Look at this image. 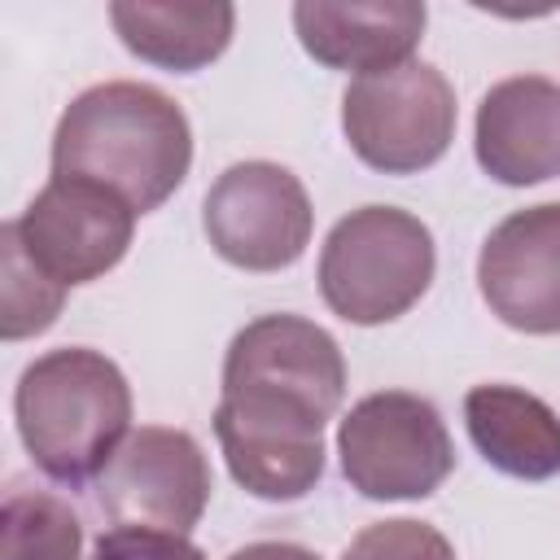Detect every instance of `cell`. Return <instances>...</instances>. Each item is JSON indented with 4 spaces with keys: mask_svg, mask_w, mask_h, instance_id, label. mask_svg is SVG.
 <instances>
[{
    "mask_svg": "<svg viewBox=\"0 0 560 560\" xmlns=\"http://www.w3.org/2000/svg\"><path fill=\"white\" fill-rule=\"evenodd\" d=\"M192 166V127L153 83L114 79L79 92L52 131V175L92 179L136 214L158 210Z\"/></svg>",
    "mask_w": 560,
    "mask_h": 560,
    "instance_id": "obj_1",
    "label": "cell"
},
{
    "mask_svg": "<svg viewBox=\"0 0 560 560\" xmlns=\"http://www.w3.org/2000/svg\"><path fill=\"white\" fill-rule=\"evenodd\" d=\"M13 416L39 472L88 486L131 433V385L109 354L61 346L22 368Z\"/></svg>",
    "mask_w": 560,
    "mask_h": 560,
    "instance_id": "obj_2",
    "label": "cell"
},
{
    "mask_svg": "<svg viewBox=\"0 0 560 560\" xmlns=\"http://www.w3.org/2000/svg\"><path fill=\"white\" fill-rule=\"evenodd\" d=\"M433 232L398 206H359L319 249V293L346 324L372 328L407 315L433 284Z\"/></svg>",
    "mask_w": 560,
    "mask_h": 560,
    "instance_id": "obj_3",
    "label": "cell"
},
{
    "mask_svg": "<svg viewBox=\"0 0 560 560\" xmlns=\"http://www.w3.org/2000/svg\"><path fill=\"white\" fill-rule=\"evenodd\" d=\"M341 131L363 166L416 175L455 140V88L429 61H402L363 74L341 96Z\"/></svg>",
    "mask_w": 560,
    "mask_h": 560,
    "instance_id": "obj_4",
    "label": "cell"
},
{
    "mask_svg": "<svg viewBox=\"0 0 560 560\" xmlns=\"http://www.w3.org/2000/svg\"><path fill=\"white\" fill-rule=\"evenodd\" d=\"M337 455L363 499H424L455 468L446 420L429 398L407 389L359 398L337 429Z\"/></svg>",
    "mask_w": 560,
    "mask_h": 560,
    "instance_id": "obj_5",
    "label": "cell"
},
{
    "mask_svg": "<svg viewBox=\"0 0 560 560\" xmlns=\"http://www.w3.org/2000/svg\"><path fill=\"white\" fill-rule=\"evenodd\" d=\"M324 411L271 389H223L214 407V438L232 481L271 503L315 490L324 477Z\"/></svg>",
    "mask_w": 560,
    "mask_h": 560,
    "instance_id": "obj_6",
    "label": "cell"
},
{
    "mask_svg": "<svg viewBox=\"0 0 560 560\" xmlns=\"http://www.w3.org/2000/svg\"><path fill=\"white\" fill-rule=\"evenodd\" d=\"M214 254L241 271H280L311 245L315 210L302 179L280 162H232L201 201Z\"/></svg>",
    "mask_w": 560,
    "mask_h": 560,
    "instance_id": "obj_7",
    "label": "cell"
},
{
    "mask_svg": "<svg viewBox=\"0 0 560 560\" xmlns=\"http://www.w3.org/2000/svg\"><path fill=\"white\" fill-rule=\"evenodd\" d=\"M210 464L188 429L140 424L96 477V503L114 525L188 534L210 503Z\"/></svg>",
    "mask_w": 560,
    "mask_h": 560,
    "instance_id": "obj_8",
    "label": "cell"
},
{
    "mask_svg": "<svg viewBox=\"0 0 560 560\" xmlns=\"http://www.w3.org/2000/svg\"><path fill=\"white\" fill-rule=\"evenodd\" d=\"M13 228L31 262L57 284L74 289L122 262L136 232V210L92 179L52 175L13 219Z\"/></svg>",
    "mask_w": 560,
    "mask_h": 560,
    "instance_id": "obj_9",
    "label": "cell"
},
{
    "mask_svg": "<svg viewBox=\"0 0 560 560\" xmlns=\"http://www.w3.org/2000/svg\"><path fill=\"white\" fill-rule=\"evenodd\" d=\"M486 306L516 332H560V201L512 210L477 254Z\"/></svg>",
    "mask_w": 560,
    "mask_h": 560,
    "instance_id": "obj_10",
    "label": "cell"
},
{
    "mask_svg": "<svg viewBox=\"0 0 560 560\" xmlns=\"http://www.w3.org/2000/svg\"><path fill=\"white\" fill-rule=\"evenodd\" d=\"M223 389H271L332 420L346 398V359L328 328L302 315H262L232 337Z\"/></svg>",
    "mask_w": 560,
    "mask_h": 560,
    "instance_id": "obj_11",
    "label": "cell"
},
{
    "mask_svg": "<svg viewBox=\"0 0 560 560\" xmlns=\"http://www.w3.org/2000/svg\"><path fill=\"white\" fill-rule=\"evenodd\" d=\"M472 149L477 166L508 188L560 175V88L542 74L494 83L477 105Z\"/></svg>",
    "mask_w": 560,
    "mask_h": 560,
    "instance_id": "obj_12",
    "label": "cell"
},
{
    "mask_svg": "<svg viewBox=\"0 0 560 560\" xmlns=\"http://www.w3.org/2000/svg\"><path fill=\"white\" fill-rule=\"evenodd\" d=\"M429 9L420 0H376V4H324L302 0L293 4V31L306 57L328 70L376 74L389 66L411 61L424 35Z\"/></svg>",
    "mask_w": 560,
    "mask_h": 560,
    "instance_id": "obj_13",
    "label": "cell"
},
{
    "mask_svg": "<svg viewBox=\"0 0 560 560\" xmlns=\"http://www.w3.org/2000/svg\"><path fill=\"white\" fill-rule=\"evenodd\" d=\"M464 424L490 468L516 481H547L560 472V416L521 385H472L464 394Z\"/></svg>",
    "mask_w": 560,
    "mask_h": 560,
    "instance_id": "obj_14",
    "label": "cell"
},
{
    "mask_svg": "<svg viewBox=\"0 0 560 560\" xmlns=\"http://www.w3.org/2000/svg\"><path fill=\"white\" fill-rule=\"evenodd\" d=\"M109 22L127 52H136L149 66L192 74L223 57L236 31V9L228 0H206V4H162V0H114Z\"/></svg>",
    "mask_w": 560,
    "mask_h": 560,
    "instance_id": "obj_15",
    "label": "cell"
},
{
    "mask_svg": "<svg viewBox=\"0 0 560 560\" xmlns=\"http://www.w3.org/2000/svg\"><path fill=\"white\" fill-rule=\"evenodd\" d=\"M0 560H83L74 508L48 490L13 486L0 512Z\"/></svg>",
    "mask_w": 560,
    "mask_h": 560,
    "instance_id": "obj_16",
    "label": "cell"
},
{
    "mask_svg": "<svg viewBox=\"0 0 560 560\" xmlns=\"http://www.w3.org/2000/svg\"><path fill=\"white\" fill-rule=\"evenodd\" d=\"M61 302H66V284L44 276L22 249L18 228L4 223L0 228V337L26 341L52 328V319L61 315Z\"/></svg>",
    "mask_w": 560,
    "mask_h": 560,
    "instance_id": "obj_17",
    "label": "cell"
},
{
    "mask_svg": "<svg viewBox=\"0 0 560 560\" xmlns=\"http://www.w3.org/2000/svg\"><path fill=\"white\" fill-rule=\"evenodd\" d=\"M341 560H455V547L429 521H376L350 538Z\"/></svg>",
    "mask_w": 560,
    "mask_h": 560,
    "instance_id": "obj_18",
    "label": "cell"
},
{
    "mask_svg": "<svg viewBox=\"0 0 560 560\" xmlns=\"http://www.w3.org/2000/svg\"><path fill=\"white\" fill-rule=\"evenodd\" d=\"M92 560H206L184 534L144 529V525H114L96 538Z\"/></svg>",
    "mask_w": 560,
    "mask_h": 560,
    "instance_id": "obj_19",
    "label": "cell"
},
{
    "mask_svg": "<svg viewBox=\"0 0 560 560\" xmlns=\"http://www.w3.org/2000/svg\"><path fill=\"white\" fill-rule=\"evenodd\" d=\"M228 560H319L311 547H298V542H276V538H267V542H249V547H241V551H232Z\"/></svg>",
    "mask_w": 560,
    "mask_h": 560,
    "instance_id": "obj_20",
    "label": "cell"
}]
</instances>
